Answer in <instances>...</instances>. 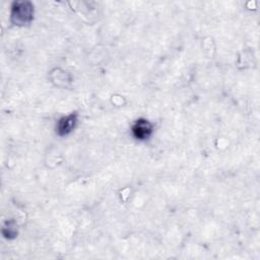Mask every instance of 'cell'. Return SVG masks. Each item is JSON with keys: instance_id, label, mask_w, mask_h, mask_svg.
<instances>
[{"instance_id": "6da1fadb", "label": "cell", "mask_w": 260, "mask_h": 260, "mask_svg": "<svg viewBox=\"0 0 260 260\" xmlns=\"http://www.w3.org/2000/svg\"><path fill=\"white\" fill-rule=\"evenodd\" d=\"M34 18V5L29 1H15L11 5L10 19L15 25L28 24Z\"/></svg>"}, {"instance_id": "7a4b0ae2", "label": "cell", "mask_w": 260, "mask_h": 260, "mask_svg": "<svg viewBox=\"0 0 260 260\" xmlns=\"http://www.w3.org/2000/svg\"><path fill=\"white\" fill-rule=\"evenodd\" d=\"M153 127L145 119H138L132 126V134L138 140H145L152 134Z\"/></svg>"}, {"instance_id": "3957f363", "label": "cell", "mask_w": 260, "mask_h": 260, "mask_svg": "<svg viewBox=\"0 0 260 260\" xmlns=\"http://www.w3.org/2000/svg\"><path fill=\"white\" fill-rule=\"evenodd\" d=\"M76 122H77V114L75 113L62 117L57 123L56 132L58 133L59 136L68 135L74 129Z\"/></svg>"}, {"instance_id": "277c9868", "label": "cell", "mask_w": 260, "mask_h": 260, "mask_svg": "<svg viewBox=\"0 0 260 260\" xmlns=\"http://www.w3.org/2000/svg\"><path fill=\"white\" fill-rule=\"evenodd\" d=\"M7 223H8V228L4 226V229H7V232L6 231L3 232V235L8 239H13L17 235V231L15 229V225H13L12 222H7Z\"/></svg>"}]
</instances>
